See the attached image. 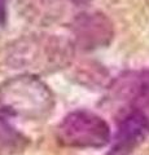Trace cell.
<instances>
[{
    "mask_svg": "<svg viewBox=\"0 0 149 155\" xmlns=\"http://www.w3.org/2000/svg\"><path fill=\"white\" fill-rule=\"evenodd\" d=\"M75 54L73 40L56 34H29L7 45L5 61L23 74H52L68 67Z\"/></svg>",
    "mask_w": 149,
    "mask_h": 155,
    "instance_id": "obj_1",
    "label": "cell"
},
{
    "mask_svg": "<svg viewBox=\"0 0 149 155\" xmlns=\"http://www.w3.org/2000/svg\"><path fill=\"white\" fill-rule=\"evenodd\" d=\"M55 94L40 76L20 74L0 84V114L43 122L55 110Z\"/></svg>",
    "mask_w": 149,
    "mask_h": 155,
    "instance_id": "obj_2",
    "label": "cell"
},
{
    "mask_svg": "<svg viewBox=\"0 0 149 155\" xmlns=\"http://www.w3.org/2000/svg\"><path fill=\"white\" fill-rule=\"evenodd\" d=\"M56 140L71 149H101L110 142V127L103 116L90 110H74L56 127Z\"/></svg>",
    "mask_w": 149,
    "mask_h": 155,
    "instance_id": "obj_3",
    "label": "cell"
},
{
    "mask_svg": "<svg viewBox=\"0 0 149 155\" xmlns=\"http://www.w3.org/2000/svg\"><path fill=\"white\" fill-rule=\"evenodd\" d=\"M75 48L93 52L110 45L114 39L113 22L99 11H86L73 18L70 23Z\"/></svg>",
    "mask_w": 149,
    "mask_h": 155,
    "instance_id": "obj_4",
    "label": "cell"
},
{
    "mask_svg": "<svg viewBox=\"0 0 149 155\" xmlns=\"http://www.w3.org/2000/svg\"><path fill=\"white\" fill-rule=\"evenodd\" d=\"M149 136V124L132 110H124L110 142L108 155H131Z\"/></svg>",
    "mask_w": 149,
    "mask_h": 155,
    "instance_id": "obj_5",
    "label": "cell"
},
{
    "mask_svg": "<svg viewBox=\"0 0 149 155\" xmlns=\"http://www.w3.org/2000/svg\"><path fill=\"white\" fill-rule=\"evenodd\" d=\"M113 89L126 101V110L136 111L149 124V69L124 74L115 80Z\"/></svg>",
    "mask_w": 149,
    "mask_h": 155,
    "instance_id": "obj_6",
    "label": "cell"
},
{
    "mask_svg": "<svg viewBox=\"0 0 149 155\" xmlns=\"http://www.w3.org/2000/svg\"><path fill=\"white\" fill-rule=\"evenodd\" d=\"M8 0H0V26H4L7 22V14H8Z\"/></svg>",
    "mask_w": 149,
    "mask_h": 155,
    "instance_id": "obj_7",
    "label": "cell"
},
{
    "mask_svg": "<svg viewBox=\"0 0 149 155\" xmlns=\"http://www.w3.org/2000/svg\"><path fill=\"white\" fill-rule=\"evenodd\" d=\"M69 2L75 4V5H86V4H88V3L92 2V0H69Z\"/></svg>",
    "mask_w": 149,
    "mask_h": 155,
    "instance_id": "obj_8",
    "label": "cell"
}]
</instances>
